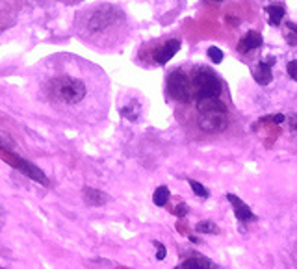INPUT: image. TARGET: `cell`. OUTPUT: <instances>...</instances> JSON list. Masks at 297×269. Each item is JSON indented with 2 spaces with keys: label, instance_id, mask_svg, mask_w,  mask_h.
Segmentation results:
<instances>
[{
  "label": "cell",
  "instance_id": "cell-1",
  "mask_svg": "<svg viewBox=\"0 0 297 269\" xmlns=\"http://www.w3.org/2000/svg\"><path fill=\"white\" fill-rule=\"evenodd\" d=\"M190 85H191V97H195V101L219 99L223 93L221 78L208 67H197L190 76Z\"/></svg>",
  "mask_w": 297,
  "mask_h": 269
},
{
  "label": "cell",
  "instance_id": "cell-2",
  "mask_svg": "<svg viewBox=\"0 0 297 269\" xmlns=\"http://www.w3.org/2000/svg\"><path fill=\"white\" fill-rule=\"evenodd\" d=\"M199 108V126L203 132L208 134H217L227 128V106L219 99H210V101H197Z\"/></svg>",
  "mask_w": 297,
  "mask_h": 269
},
{
  "label": "cell",
  "instance_id": "cell-3",
  "mask_svg": "<svg viewBox=\"0 0 297 269\" xmlns=\"http://www.w3.org/2000/svg\"><path fill=\"white\" fill-rule=\"evenodd\" d=\"M85 83L73 76H56L48 82L50 99L62 104H78L85 97Z\"/></svg>",
  "mask_w": 297,
  "mask_h": 269
},
{
  "label": "cell",
  "instance_id": "cell-4",
  "mask_svg": "<svg viewBox=\"0 0 297 269\" xmlns=\"http://www.w3.org/2000/svg\"><path fill=\"white\" fill-rule=\"evenodd\" d=\"M166 89L173 101H178V102H190L191 101L190 76L184 74L182 71H178V69H175V71H171V73L167 74Z\"/></svg>",
  "mask_w": 297,
  "mask_h": 269
},
{
  "label": "cell",
  "instance_id": "cell-5",
  "mask_svg": "<svg viewBox=\"0 0 297 269\" xmlns=\"http://www.w3.org/2000/svg\"><path fill=\"white\" fill-rule=\"evenodd\" d=\"M121 17V11L113 6H104V8H99L91 17H89V22H87V30L89 32H102L106 28H110L111 24H115Z\"/></svg>",
  "mask_w": 297,
  "mask_h": 269
},
{
  "label": "cell",
  "instance_id": "cell-6",
  "mask_svg": "<svg viewBox=\"0 0 297 269\" xmlns=\"http://www.w3.org/2000/svg\"><path fill=\"white\" fill-rule=\"evenodd\" d=\"M13 166L17 171H21L24 176H28L30 180H34L37 184L41 186H48L50 184V180H48V176L39 169L37 166H34L32 162H28V160H22V158H15V162H13Z\"/></svg>",
  "mask_w": 297,
  "mask_h": 269
},
{
  "label": "cell",
  "instance_id": "cell-7",
  "mask_svg": "<svg viewBox=\"0 0 297 269\" xmlns=\"http://www.w3.org/2000/svg\"><path fill=\"white\" fill-rule=\"evenodd\" d=\"M227 199H229V203L232 204V208H234V215H236V219L241 223H247V221H253L255 219V213L251 210L247 204L241 201L240 197H236L234 193H227Z\"/></svg>",
  "mask_w": 297,
  "mask_h": 269
},
{
  "label": "cell",
  "instance_id": "cell-8",
  "mask_svg": "<svg viewBox=\"0 0 297 269\" xmlns=\"http://www.w3.org/2000/svg\"><path fill=\"white\" fill-rule=\"evenodd\" d=\"M178 48H180V39H169V41H166L162 46H158L156 48V52H154V62L160 65L167 63V62L178 52Z\"/></svg>",
  "mask_w": 297,
  "mask_h": 269
},
{
  "label": "cell",
  "instance_id": "cell-9",
  "mask_svg": "<svg viewBox=\"0 0 297 269\" xmlns=\"http://www.w3.org/2000/svg\"><path fill=\"white\" fill-rule=\"evenodd\" d=\"M262 43H264L262 36H260L258 32H253V30H251V32H247L245 36L241 37V41L238 43V52L247 54L251 50H255V48H260Z\"/></svg>",
  "mask_w": 297,
  "mask_h": 269
},
{
  "label": "cell",
  "instance_id": "cell-10",
  "mask_svg": "<svg viewBox=\"0 0 297 269\" xmlns=\"http://www.w3.org/2000/svg\"><path fill=\"white\" fill-rule=\"evenodd\" d=\"M82 199L87 206H104V204L110 201V197L104 193V191L95 189V187H84Z\"/></svg>",
  "mask_w": 297,
  "mask_h": 269
},
{
  "label": "cell",
  "instance_id": "cell-11",
  "mask_svg": "<svg viewBox=\"0 0 297 269\" xmlns=\"http://www.w3.org/2000/svg\"><path fill=\"white\" fill-rule=\"evenodd\" d=\"M175 269H221V268L215 266L210 260H206L204 256H201V254H195L191 258L184 260V262H182L180 266H176Z\"/></svg>",
  "mask_w": 297,
  "mask_h": 269
},
{
  "label": "cell",
  "instance_id": "cell-12",
  "mask_svg": "<svg viewBox=\"0 0 297 269\" xmlns=\"http://www.w3.org/2000/svg\"><path fill=\"white\" fill-rule=\"evenodd\" d=\"M266 13H268V21L271 26H278L282 22V19L286 15V9L282 4H269L266 6Z\"/></svg>",
  "mask_w": 297,
  "mask_h": 269
},
{
  "label": "cell",
  "instance_id": "cell-13",
  "mask_svg": "<svg viewBox=\"0 0 297 269\" xmlns=\"http://www.w3.org/2000/svg\"><path fill=\"white\" fill-rule=\"evenodd\" d=\"M253 78H255V82L260 83V85H268L271 80H273V74H271V69L266 67V65L262 63H256L253 67Z\"/></svg>",
  "mask_w": 297,
  "mask_h": 269
},
{
  "label": "cell",
  "instance_id": "cell-14",
  "mask_svg": "<svg viewBox=\"0 0 297 269\" xmlns=\"http://www.w3.org/2000/svg\"><path fill=\"white\" fill-rule=\"evenodd\" d=\"M121 115L128 121H138L139 115H141V106H139V102L132 101V102H128L127 106H123V108H121Z\"/></svg>",
  "mask_w": 297,
  "mask_h": 269
},
{
  "label": "cell",
  "instance_id": "cell-15",
  "mask_svg": "<svg viewBox=\"0 0 297 269\" xmlns=\"http://www.w3.org/2000/svg\"><path fill=\"white\" fill-rule=\"evenodd\" d=\"M169 197H171V191H169V187L167 186H158L156 189H154V193H152V203L160 206V208H164L167 203H169Z\"/></svg>",
  "mask_w": 297,
  "mask_h": 269
},
{
  "label": "cell",
  "instance_id": "cell-16",
  "mask_svg": "<svg viewBox=\"0 0 297 269\" xmlns=\"http://www.w3.org/2000/svg\"><path fill=\"white\" fill-rule=\"evenodd\" d=\"M195 230L201 232V234H219V228L213 221H199L195 225Z\"/></svg>",
  "mask_w": 297,
  "mask_h": 269
},
{
  "label": "cell",
  "instance_id": "cell-17",
  "mask_svg": "<svg viewBox=\"0 0 297 269\" xmlns=\"http://www.w3.org/2000/svg\"><path fill=\"white\" fill-rule=\"evenodd\" d=\"M188 182H190V187L193 189V193L197 195V197H201V199H208V197H210V191H208L201 182H197V180H188Z\"/></svg>",
  "mask_w": 297,
  "mask_h": 269
},
{
  "label": "cell",
  "instance_id": "cell-18",
  "mask_svg": "<svg viewBox=\"0 0 297 269\" xmlns=\"http://www.w3.org/2000/svg\"><path fill=\"white\" fill-rule=\"evenodd\" d=\"M206 54L212 60V63H221L223 62V50L217 48V46H210V48L206 50Z\"/></svg>",
  "mask_w": 297,
  "mask_h": 269
},
{
  "label": "cell",
  "instance_id": "cell-19",
  "mask_svg": "<svg viewBox=\"0 0 297 269\" xmlns=\"http://www.w3.org/2000/svg\"><path fill=\"white\" fill-rule=\"evenodd\" d=\"M286 34H284V37H286V41L288 43H290V45L294 46L297 43V39H296V24H294V22H286Z\"/></svg>",
  "mask_w": 297,
  "mask_h": 269
},
{
  "label": "cell",
  "instance_id": "cell-20",
  "mask_svg": "<svg viewBox=\"0 0 297 269\" xmlns=\"http://www.w3.org/2000/svg\"><path fill=\"white\" fill-rule=\"evenodd\" d=\"M0 148H4V150H13V141H11L6 134H0Z\"/></svg>",
  "mask_w": 297,
  "mask_h": 269
},
{
  "label": "cell",
  "instance_id": "cell-21",
  "mask_svg": "<svg viewBox=\"0 0 297 269\" xmlns=\"http://www.w3.org/2000/svg\"><path fill=\"white\" fill-rule=\"evenodd\" d=\"M154 247H156V258L158 260H164L166 258V254H167V250H166V247L160 243V241H154Z\"/></svg>",
  "mask_w": 297,
  "mask_h": 269
},
{
  "label": "cell",
  "instance_id": "cell-22",
  "mask_svg": "<svg viewBox=\"0 0 297 269\" xmlns=\"http://www.w3.org/2000/svg\"><path fill=\"white\" fill-rule=\"evenodd\" d=\"M288 74L292 80H297V62H294V60L288 63Z\"/></svg>",
  "mask_w": 297,
  "mask_h": 269
},
{
  "label": "cell",
  "instance_id": "cell-23",
  "mask_svg": "<svg viewBox=\"0 0 297 269\" xmlns=\"http://www.w3.org/2000/svg\"><path fill=\"white\" fill-rule=\"evenodd\" d=\"M173 213H175L176 217H184L186 213H188V206H186L184 203H180L178 206H176L175 210H173Z\"/></svg>",
  "mask_w": 297,
  "mask_h": 269
},
{
  "label": "cell",
  "instance_id": "cell-24",
  "mask_svg": "<svg viewBox=\"0 0 297 269\" xmlns=\"http://www.w3.org/2000/svg\"><path fill=\"white\" fill-rule=\"evenodd\" d=\"M269 119L273 121L275 124H282V123L286 121V115H282V113H277V115H273V117H269Z\"/></svg>",
  "mask_w": 297,
  "mask_h": 269
},
{
  "label": "cell",
  "instance_id": "cell-25",
  "mask_svg": "<svg viewBox=\"0 0 297 269\" xmlns=\"http://www.w3.org/2000/svg\"><path fill=\"white\" fill-rule=\"evenodd\" d=\"M262 63L266 65V67H269V69H271V67L275 65V58H273V56H269V58H266V60H264Z\"/></svg>",
  "mask_w": 297,
  "mask_h": 269
},
{
  "label": "cell",
  "instance_id": "cell-26",
  "mask_svg": "<svg viewBox=\"0 0 297 269\" xmlns=\"http://www.w3.org/2000/svg\"><path fill=\"white\" fill-rule=\"evenodd\" d=\"M290 126H292V132H296V115H290Z\"/></svg>",
  "mask_w": 297,
  "mask_h": 269
}]
</instances>
